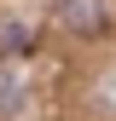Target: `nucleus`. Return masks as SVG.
I'll list each match as a JSON object with an SVG mask.
<instances>
[{"instance_id": "1", "label": "nucleus", "mask_w": 116, "mask_h": 121, "mask_svg": "<svg viewBox=\"0 0 116 121\" xmlns=\"http://www.w3.org/2000/svg\"><path fill=\"white\" fill-rule=\"evenodd\" d=\"M52 17L64 23L70 35H99V29H105V0H58Z\"/></svg>"}, {"instance_id": "2", "label": "nucleus", "mask_w": 116, "mask_h": 121, "mask_svg": "<svg viewBox=\"0 0 116 121\" xmlns=\"http://www.w3.org/2000/svg\"><path fill=\"white\" fill-rule=\"evenodd\" d=\"M99 98H110V104H116V69L105 75V81H99Z\"/></svg>"}]
</instances>
